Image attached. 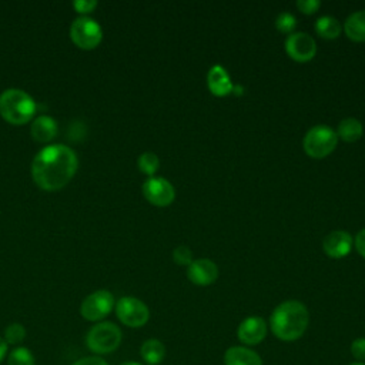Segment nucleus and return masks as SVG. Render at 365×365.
Wrapping results in <instances>:
<instances>
[{
    "label": "nucleus",
    "mask_w": 365,
    "mask_h": 365,
    "mask_svg": "<svg viewBox=\"0 0 365 365\" xmlns=\"http://www.w3.org/2000/svg\"><path fill=\"white\" fill-rule=\"evenodd\" d=\"M173 259L175 264L178 265H190L192 262V255H191V250L185 245H180L177 248H174L173 251Z\"/></svg>",
    "instance_id": "25"
},
{
    "label": "nucleus",
    "mask_w": 365,
    "mask_h": 365,
    "mask_svg": "<svg viewBox=\"0 0 365 365\" xmlns=\"http://www.w3.org/2000/svg\"><path fill=\"white\" fill-rule=\"evenodd\" d=\"M121 329L108 321L91 327L86 336L87 348L96 354H110L121 344Z\"/></svg>",
    "instance_id": "5"
},
{
    "label": "nucleus",
    "mask_w": 365,
    "mask_h": 365,
    "mask_svg": "<svg viewBox=\"0 0 365 365\" xmlns=\"http://www.w3.org/2000/svg\"><path fill=\"white\" fill-rule=\"evenodd\" d=\"M338 144V135L334 128L325 124L311 127L302 141L304 151L311 158H324L329 155Z\"/></svg>",
    "instance_id": "4"
},
{
    "label": "nucleus",
    "mask_w": 365,
    "mask_h": 365,
    "mask_svg": "<svg viewBox=\"0 0 365 365\" xmlns=\"http://www.w3.org/2000/svg\"><path fill=\"white\" fill-rule=\"evenodd\" d=\"M73 7L77 13L87 14V13H91L97 7V1L96 0H76L73 3Z\"/></svg>",
    "instance_id": "28"
},
{
    "label": "nucleus",
    "mask_w": 365,
    "mask_h": 365,
    "mask_svg": "<svg viewBox=\"0 0 365 365\" xmlns=\"http://www.w3.org/2000/svg\"><path fill=\"white\" fill-rule=\"evenodd\" d=\"M344 33L352 41H365V10L354 11L346 17L344 23Z\"/></svg>",
    "instance_id": "17"
},
{
    "label": "nucleus",
    "mask_w": 365,
    "mask_h": 365,
    "mask_svg": "<svg viewBox=\"0 0 365 365\" xmlns=\"http://www.w3.org/2000/svg\"><path fill=\"white\" fill-rule=\"evenodd\" d=\"M349 365H365V362H352Z\"/></svg>",
    "instance_id": "33"
},
{
    "label": "nucleus",
    "mask_w": 365,
    "mask_h": 365,
    "mask_svg": "<svg viewBox=\"0 0 365 365\" xmlns=\"http://www.w3.org/2000/svg\"><path fill=\"white\" fill-rule=\"evenodd\" d=\"M364 127L362 123L354 117L344 118L336 128V135L345 143H355L362 137Z\"/></svg>",
    "instance_id": "19"
},
{
    "label": "nucleus",
    "mask_w": 365,
    "mask_h": 365,
    "mask_svg": "<svg viewBox=\"0 0 365 365\" xmlns=\"http://www.w3.org/2000/svg\"><path fill=\"white\" fill-rule=\"evenodd\" d=\"M137 164H138V168H140V171H141L143 174H147V175H150V177H154V174L157 173V170H158V167H160V160H158L157 154L147 151V153H143V154L138 157Z\"/></svg>",
    "instance_id": "22"
},
{
    "label": "nucleus",
    "mask_w": 365,
    "mask_h": 365,
    "mask_svg": "<svg viewBox=\"0 0 365 365\" xmlns=\"http://www.w3.org/2000/svg\"><path fill=\"white\" fill-rule=\"evenodd\" d=\"M140 355L147 365H158L165 358V346L160 339L150 338L143 342L140 348Z\"/></svg>",
    "instance_id": "18"
},
{
    "label": "nucleus",
    "mask_w": 365,
    "mask_h": 365,
    "mask_svg": "<svg viewBox=\"0 0 365 365\" xmlns=\"http://www.w3.org/2000/svg\"><path fill=\"white\" fill-rule=\"evenodd\" d=\"M117 318L130 328H140L150 318L148 307L135 297H123L115 304Z\"/></svg>",
    "instance_id": "7"
},
{
    "label": "nucleus",
    "mask_w": 365,
    "mask_h": 365,
    "mask_svg": "<svg viewBox=\"0 0 365 365\" xmlns=\"http://www.w3.org/2000/svg\"><path fill=\"white\" fill-rule=\"evenodd\" d=\"M268 325L262 317L251 315L241 321L237 329V336L244 346H254L262 342L267 336Z\"/></svg>",
    "instance_id": "11"
},
{
    "label": "nucleus",
    "mask_w": 365,
    "mask_h": 365,
    "mask_svg": "<svg viewBox=\"0 0 365 365\" xmlns=\"http://www.w3.org/2000/svg\"><path fill=\"white\" fill-rule=\"evenodd\" d=\"M6 354H7V342L4 341V338L0 336V362L4 359Z\"/></svg>",
    "instance_id": "31"
},
{
    "label": "nucleus",
    "mask_w": 365,
    "mask_h": 365,
    "mask_svg": "<svg viewBox=\"0 0 365 365\" xmlns=\"http://www.w3.org/2000/svg\"><path fill=\"white\" fill-rule=\"evenodd\" d=\"M121 365H143V364L134 362V361H128V362H124V364H121Z\"/></svg>",
    "instance_id": "32"
},
{
    "label": "nucleus",
    "mask_w": 365,
    "mask_h": 365,
    "mask_svg": "<svg viewBox=\"0 0 365 365\" xmlns=\"http://www.w3.org/2000/svg\"><path fill=\"white\" fill-rule=\"evenodd\" d=\"M143 195L155 207H167L175 198L173 184L163 177H150L143 184Z\"/></svg>",
    "instance_id": "10"
},
{
    "label": "nucleus",
    "mask_w": 365,
    "mask_h": 365,
    "mask_svg": "<svg viewBox=\"0 0 365 365\" xmlns=\"http://www.w3.org/2000/svg\"><path fill=\"white\" fill-rule=\"evenodd\" d=\"M114 308V297L107 289H98L87 295L81 302L80 312L87 321H100Z\"/></svg>",
    "instance_id": "8"
},
{
    "label": "nucleus",
    "mask_w": 365,
    "mask_h": 365,
    "mask_svg": "<svg viewBox=\"0 0 365 365\" xmlns=\"http://www.w3.org/2000/svg\"><path fill=\"white\" fill-rule=\"evenodd\" d=\"M78 160L76 153L64 144H53L37 153L31 163L34 182L46 191L63 188L76 174Z\"/></svg>",
    "instance_id": "1"
},
{
    "label": "nucleus",
    "mask_w": 365,
    "mask_h": 365,
    "mask_svg": "<svg viewBox=\"0 0 365 365\" xmlns=\"http://www.w3.org/2000/svg\"><path fill=\"white\" fill-rule=\"evenodd\" d=\"M285 51L294 61L307 63L317 54V43L314 37L305 31H297L287 37Z\"/></svg>",
    "instance_id": "9"
},
{
    "label": "nucleus",
    "mask_w": 365,
    "mask_h": 365,
    "mask_svg": "<svg viewBox=\"0 0 365 365\" xmlns=\"http://www.w3.org/2000/svg\"><path fill=\"white\" fill-rule=\"evenodd\" d=\"M73 365H108V364L100 356H84L81 359H77Z\"/></svg>",
    "instance_id": "30"
},
{
    "label": "nucleus",
    "mask_w": 365,
    "mask_h": 365,
    "mask_svg": "<svg viewBox=\"0 0 365 365\" xmlns=\"http://www.w3.org/2000/svg\"><path fill=\"white\" fill-rule=\"evenodd\" d=\"M309 324L307 307L297 299H288L278 304L269 315V329L275 338L292 342L299 339Z\"/></svg>",
    "instance_id": "2"
},
{
    "label": "nucleus",
    "mask_w": 365,
    "mask_h": 365,
    "mask_svg": "<svg viewBox=\"0 0 365 365\" xmlns=\"http://www.w3.org/2000/svg\"><path fill=\"white\" fill-rule=\"evenodd\" d=\"M7 365H36V361L29 348L17 346L7 355Z\"/></svg>",
    "instance_id": "21"
},
{
    "label": "nucleus",
    "mask_w": 365,
    "mask_h": 365,
    "mask_svg": "<svg viewBox=\"0 0 365 365\" xmlns=\"http://www.w3.org/2000/svg\"><path fill=\"white\" fill-rule=\"evenodd\" d=\"M321 7V1L319 0H298L297 1V9L304 13V14H314L318 11V9Z\"/></svg>",
    "instance_id": "27"
},
{
    "label": "nucleus",
    "mask_w": 365,
    "mask_h": 365,
    "mask_svg": "<svg viewBox=\"0 0 365 365\" xmlns=\"http://www.w3.org/2000/svg\"><path fill=\"white\" fill-rule=\"evenodd\" d=\"M24 338H26V328L19 322H13L7 325V328L4 329V341L7 342V345L20 344Z\"/></svg>",
    "instance_id": "24"
},
{
    "label": "nucleus",
    "mask_w": 365,
    "mask_h": 365,
    "mask_svg": "<svg viewBox=\"0 0 365 365\" xmlns=\"http://www.w3.org/2000/svg\"><path fill=\"white\" fill-rule=\"evenodd\" d=\"M315 31L319 37L327 38V40H334L336 38L341 31H342V26L341 23L332 17V16H322L315 21Z\"/></svg>",
    "instance_id": "20"
},
{
    "label": "nucleus",
    "mask_w": 365,
    "mask_h": 365,
    "mask_svg": "<svg viewBox=\"0 0 365 365\" xmlns=\"http://www.w3.org/2000/svg\"><path fill=\"white\" fill-rule=\"evenodd\" d=\"M275 27L278 31L289 36L294 33V30L297 27V19L294 14H291L288 11H282L275 19Z\"/></svg>",
    "instance_id": "23"
},
{
    "label": "nucleus",
    "mask_w": 365,
    "mask_h": 365,
    "mask_svg": "<svg viewBox=\"0 0 365 365\" xmlns=\"http://www.w3.org/2000/svg\"><path fill=\"white\" fill-rule=\"evenodd\" d=\"M187 278L198 287L211 285L218 278V267L208 258L192 259V262L187 267Z\"/></svg>",
    "instance_id": "12"
},
{
    "label": "nucleus",
    "mask_w": 365,
    "mask_h": 365,
    "mask_svg": "<svg viewBox=\"0 0 365 365\" xmlns=\"http://www.w3.org/2000/svg\"><path fill=\"white\" fill-rule=\"evenodd\" d=\"M207 86L211 94H214L215 97H225L230 93H232V88H234L230 74L220 64H215L208 70Z\"/></svg>",
    "instance_id": "14"
},
{
    "label": "nucleus",
    "mask_w": 365,
    "mask_h": 365,
    "mask_svg": "<svg viewBox=\"0 0 365 365\" xmlns=\"http://www.w3.org/2000/svg\"><path fill=\"white\" fill-rule=\"evenodd\" d=\"M36 103L26 91L7 88L0 94V115L10 124L21 125L36 114Z\"/></svg>",
    "instance_id": "3"
},
{
    "label": "nucleus",
    "mask_w": 365,
    "mask_h": 365,
    "mask_svg": "<svg viewBox=\"0 0 365 365\" xmlns=\"http://www.w3.org/2000/svg\"><path fill=\"white\" fill-rule=\"evenodd\" d=\"M33 140L38 143H48L57 134V123L48 115H38L30 128Z\"/></svg>",
    "instance_id": "16"
},
{
    "label": "nucleus",
    "mask_w": 365,
    "mask_h": 365,
    "mask_svg": "<svg viewBox=\"0 0 365 365\" xmlns=\"http://www.w3.org/2000/svg\"><path fill=\"white\" fill-rule=\"evenodd\" d=\"M354 245H355L358 254H359L362 258H365V228H362V230L356 234V237H355V240H354Z\"/></svg>",
    "instance_id": "29"
},
{
    "label": "nucleus",
    "mask_w": 365,
    "mask_h": 365,
    "mask_svg": "<svg viewBox=\"0 0 365 365\" xmlns=\"http://www.w3.org/2000/svg\"><path fill=\"white\" fill-rule=\"evenodd\" d=\"M224 365H262V359L257 351L244 345H234L224 352Z\"/></svg>",
    "instance_id": "15"
},
{
    "label": "nucleus",
    "mask_w": 365,
    "mask_h": 365,
    "mask_svg": "<svg viewBox=\"0 0 365 365\" xmlns=\"http://www.w3.org/2000/svg\"><path fill=\"white\" fill-rule=\"evenodd\" d=\"M354 240L349 232L344 230L331 231L322 241L324 252L331 258H344L351 252Z\"/></svg>",
    "instance_id": "13"
},
{
    "label": "nucleus",
    "mask_w": 365,
    "mask_h": 365,
    "mask_svg": "<svg viewBox=\"0 0 365 365\" xmlns=\"http://www.w3.org/2000/svg\"><path fill=\"white\" fill-rule=\"evenodd\" d=\"M70 37L73 43L84 50L96 48L103 40V30L100 24L91 17H78L70 27Z\"/></svg>",
    "instance_id": "6"
},
{
    "label": "nucleus",
    "mask_w": 365,
    "mask_h": 365,
    "mask_svg": "<svg viewBox=\"0 0 365 365\" xmlns=\"http://www.w3.org/2000/svg\"><path fill=\"white\" fill-rule=\"evenodd\" d=\"M351 355L356 359V362L365 361V338H355L351 344Z\"/></svg>",
    "instance_id": "26"
}]
</instances>
